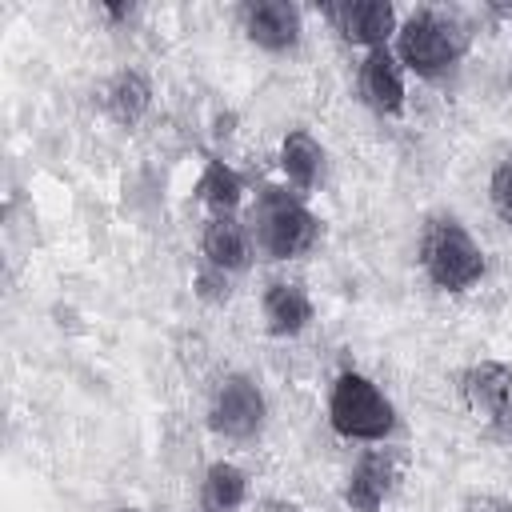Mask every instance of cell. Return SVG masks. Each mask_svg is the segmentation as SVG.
<instances>
[{"instance_id":"obj_2","label":"cell","mask_w":512,"mask_h":512,"mask_svg":"<svg viewBox=\"0 0 512 512\" xmlns=\"http://www.w3.org/2000/svg\"><path fill=\"white\" fill-rule=\"evenodd\" d=\"M464 48H468V32L460 20H452L436 8H420L396 28L392 52L408 72L432 80V76H444L464 56Z\"/></svg>"},{"instance_id":"obj_1","label":"cell","mask_w":512,"mask_h":512,"mask_svg":"<svg viewBox=\"0 0 512 512\" xmlns=\"http://www.w3.org/2000/svg\"><path fill=\"white\" fill-rule=\"evenodd\" d=\"M420 268L444 292H468L484 276V248L456 216H432L420 236Z\"/></svg>"},{"instance_id":"obj_15","label":"cell","mask_w":512,"mask_h":512,"mask_svg":"<svg viewBox=\"0 0 512 512\" xmlns=\"http://www.w3.org/2000/svg\"><path fill=\"white\" fill-rule=\"evenodd\" d=\"M148 104H152V88H148V80H144L136 68H120V72L108 80V88H104V108H108V116H112L120 128L140 124L144 112H148Z\"/></svg>"},{"instance_id":"obj_14","label":"cell","mask_w":512,"mask_h":512,"mask_svg":"<svg viewBox=\"0 0 512 512\" xmlns=\"http://www.w3.org/2000/svg\"><path fill=\"white\" fill-rule=\"evenodd\" d=\"M248 500V472L232 460L208 464L200 480V508L204 512H240Z\"/></svg>"},{"instance_id":"obj_11","label":"cell","mask_w":512,"mask_h":512,"mask_svg":"<svg viewBox=\"0 0 512 512\" xmlns=\"http://www.w3.org/2000/svg\"><path fill=\"white\" fill-rule=\"evenodd\" d=\"M200 252L208 260V268L216 272H244L248 260H252V232L248 224H240L236 216H212L204 224V236H200Z\"/></svg>"},{"instance_id":"obj_13","label":"cell","mask_w":512,"mask_h":512,"mask_svg":"<svg viewBox=\"0 0 512 512\" xmlns=\"http://www.w3.org/2000/svg\"><path fill=\"white\" fill-rule=\"evenodd\" d=\"M280 172L284 180L296 188V192H312L324 176V148L316 144L312 132L304 128H292L280 144Z\"/></svg>"},{"instance_id":"obj_17","label":"cell","mask_w":512,"mask_h":512,"mask_svg":"<svg viewBox=\"0 0 512 512\" xmlns=\"http://www.w3.org/2000/svg\"><path fill=\"white\" fill-rule=\"evenodd\" d=\"M488 200L504 224H512V160H504L488 180Z\"/></svg>"},{"instance_id":"obj_18","label":"cell","mask_w":512,"mask_h":512,"mask_svg":"<svg viewBox=\"0 0 512 512\" xmlns=\"http://www.w3.org/2000/svg\"><path fill=\"white\" fill-rule=\"evenodd\" d=\"M460 512H512V500H504V496H468Z\"/></svg>"},{"instance_id":"obj_3","label":"cell","mask_w":512,"mask_h":512,"mask_svg":"<svg viewBox=\"0 0 512 512\" xmlns=\"http://www.w3.org/2000/svg\"><path fill=\"white\" fill-rule=\"evenodd\" d=\"M252 240L268 260H296L320 240V220L284 188H264L252 208Z\"/></svg>"},{"instance_id":"obj_9","label":"cell","mask_w":512,"mask_h":512,"mask_svg":"<svg viewBox=\"0 0 512 512\" xmlns=\"http://www.w3.org/2000/svg\"><path fill=\"white\" fill-rule=\"evenodd\" d=\"M324 16L336 24V32L348 44L360 48H384L388 36L400 28L396 24V8L388 0H348V4H328Z\"/></svg>"},{"instance_id":"obj_12","label":"cell","mask_w":512,"mask_h":512,"mask_svg":"<svg viewBox=\"0 0 512 512\" xmlns=\"http://www.w3.org/2000/svg\"><path fill=\"white\" fill-rule=\"evenodd\" d=\"M260 312L272 336H300L312 324V296L296 280H272L260 296Z\"/></svg>"},{"instance_id":"obj_21","label":"cell","mask_w":512,"mask_h":512,"mask_svg":"<svg viewBox=\"0 0 512 512\" xmlns=\"http://www.w3.org/2000/svg\"><path fill=\"white\" fill-rule=\"evenodd\" d=\"M120 512H148V508H120Z\"/></svg>"},{"instance_id":"obj_7","label":"cell","mask_w":512,"mask_h":512,"mask_svg":"<svg viewBox=\"0 0 512 512\" xmlns=\"http://www.w3.org/2000/svg\"><path fill=\"white\" fill-rule=\"evenodd\" d=\"M244 36L264 52H292L304 32V16L288 0H252L240 8Z\"/></svg>"},{"instance_id":"obj_5","label":"cell","mask_w":512,"mask_h":512,"mask_svg":"<svg viewBox=\"0 0 512 512\" xmlns=\"http://www.w3.org/2000/svg\"><path fill=\"white\" fill-rule=\"evenodd\" d=\"M460 400L484 436L512 444V368L500 360H480L460 372Z\"/></svg>"},{"instance_id":"obj_4","label":"cell","mask_w":512,"mask_h":512,"mask_svg":"<svg viewBox=\"0 0 512 512\" xmlns=\"http://www.w3.org/2000/svg\"><path fill=\"white\" fill-rule=\"evenodd\" d=\"M328 424L336 436L344 440H388L396 428V408L392 400L380 392L376 380H368L364 372H340L328 396Z\"/></svg>"},{"instance_id":"obj_8","label":"cell","mask_w":512,"mask_h":512,"mask_svg":"<svg viewBox=\"0 0 512 512\" xmlns=\"http://www.w3.org/2000/svg\"><path fill=\"white\" fill-rule=\"evenodd\" d=\"M356 88H360V100L380 112V116H396L404 108V64L396 60V52L384 44V48H368L360 68H356Z\"/></svg>"},{"instance_id":"obj_10","label":"cell","mask_w":512,"mask_h":512,"mask_svg":"<svg viewBox=\"0 0 512 512\" xmlns=\"http://www.w3.org/2000/svg\"><path fill=\"white\" fill-rule=\"evenodd\" d=\"M396 476H400V468H396V456H392V452H384V448L364 452V456L352 464V472H348L344 504H348L352 512H380L384 500H388L392 488H396Z\"/></svg>"},{"instance_id":"obj_20","label":"cell","mask_w":512,"mask_h":512,"mask_svg":"<svg viewBox=\"0 0 512 512\" xmlns=\"http://www.w3.org/2000/svg\"><path fill=\"white\" fill-rule=\"evenodd\" d=\"M272 512H300V508H292V504H272Z\"/></svg>"},{"instance_id":"obj_6","label":"cell","mask_w":512,"mask_h":512,"mask_svg":"<svg viewBox=\"0 0 512 512\" xmlns=\"http://www.w3.org/2000/svg\"><path fill=\"white\" fill-rule=\"evenodd\" d=\"M264 416H268V400H264V392H260V384L252 376L228 372L216 384L212 404H208L212 432H220L228 440H252L264 428Z\"/></svg>"},{"instance_id":"obj_19","label":"cell","mask_w":512,"mask_h":512,"mask_svg":"<svg viewBox=\"0 0 512 512\" xmlns=\"http://www.w3.org/2000/svg\"><path fill=\"white\" fill-rule=\"evenodd\" d=\"M100 12H104V16H108V20H124V16H128V12H132V4H104V8H100Z\"/></svg>"},{"instance_id":"obj_22","label":"cell","mask_w":512,"mask_h":512,"mask_svg":"<svg viewBox=\"0 0 512 512\" xmlns=\"http://www.w3.org/2000/svg\"><path fill=\"white\" fill-rule=\"evenodd\" d=\"M508 16H512V8H508ZM508 88H512V68H508Z\"/></svg>"},{"instance_id":"obj_16","label":"cell","mask_w":512,"mask_h":512,"mask_svg":"<svg viewBox=\"0 0 512 512\" xmlns=\"http://www.w3.org/2000/svg\"><path fill=\"white\" fill-rule=\"evenodd\" d=\"M240 196H244V180L224 164V160H208L200 180H196V200L212 212V216H236L240 208Z\"/></svg>"}]
</instances>
